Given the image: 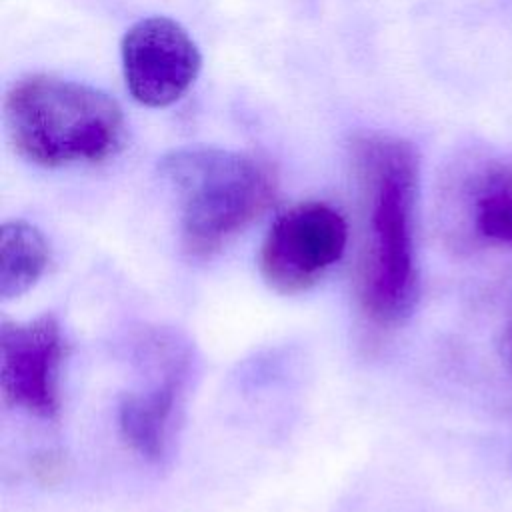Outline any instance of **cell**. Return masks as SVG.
I'll list each match as a JSON object with an SVG mask.
<instances>
[{"mask_svg": "<svg viewBox=\"0 0 512 512\" xmlns=\"http://www.w3.org/2000/svg\"><path fill=\"white\" fill-rule=\"evenodd\" d=\"M364 200V244L358 262V304L376 326L402 324L418 300L416 202L420 160L396 136L364 134L354 146Z\"/></svg>", "mask_w": 512, "mask_h": 512, "instance_id": "1", "label": "cell"}, {"mask_svg": "<svg viewBox=\"0 0 512 512\" xmlns=\"http://www.w3.org/2000/svg\"><path fill=\"white\" fill-rule=\"evenodd\" d=\"M4 124L14 150L38 166L104 162L124 140V114L106 92L52 74L10 86Z\"/></svg>", "mask_w": 512, "mask_h": 512, "instance_id": "2", "label": "cell"}, {"mask_svg": "<svg viewBox=\"0 0 512 512\" xmlns=\"http://www.w3.org/2000/svg\"><path fill=\"white\" fill-rule=\"evenodd\" d=\"M160 172L180 200L184 250L196 258L222 250L276 196L272 166L248 152L180 148L162 158Z\"/></svg>", "mask_w": 512, "mask_h": 512, "instance_id": "3", "label": "cell"}, {"mask_svg": "<svg viewBox=\"0 0 512 512\" xmlns=\"http://www.w3.org/2000/svg\"><path fill=\"white\" fill-rule=\"evenodd\" d=\"M346 240V220L334 206L294 204L274 220L260 246V274L276 292H304L342 258Z\"/></svg>", "mask_w": 512, "mask_h": 512, "instance_id": "4", "label": "cell"}, {"mask_svg": "<svg viewBox=\"0 0 512 512\" xmlns=\"http://www.w3.org/2000/svg\"><path fill=\"white\" fill-rule=\"evenodd\" d=\"M120 54L128 92L148 108H164L180 100L202 66L196 42L166 16L134 22L122 38Z\"/></svg>", "mask_w": 512, "mask_h": 512, "instance_id": "5", "label": "cell"}, {"mask_svg": "<svg viewBox=\"0 0 512 512\" xmlns=\"http://www.w3.org/2000/svg\"><path fill=\"white\" fill-rule=\"evenodd\" d=\"M64 338L52 316L4 320L0 328V390L6 406L54 420L60 412L58 372Z\"/></svg>", "mask_w": 512, "mask_h": 512, "instance_id": "6", "label": "cell"}, {"mask_svg": "<svg viewBox=\"0 0 512 512\" xmlns=\"http://www.w3.org/2000/svg\"><path fill=\"white\" fill-rule=\"evenodd\" d=\"M156 360V380L148 388L128 394L118 410L122 438L152 462H160L170 448L190 376V356L178 346H166Z\"/></svg>", "mask_w": 512, "mask_h": 512, "instance_id": "7", "label": "cell"}, {"mask_svg": "<svg viewBox=\"0 0 512 512\" xmlns=\"http://www.w3.org/2000/svg\"><path fill=\"white\" fill-rule=\"evenodd\" d=\"M50 260L42 232L24 220L2 224L0 232V296L18 298L44 274Z\"/></svg>", "mask_w": 512, "mask_h": 512, "instance_id": "8", "label": "cell"}, {"mask_svg": "<svg viewBox=\"0 0 512 512\" xmlns=\"http://www.w3.org/2000/svg\"><path fill=\"white\" fill-rule=\"evenodd\" d=\"M470 220L490 242L512 244V160L492 162L472 182Z\"/></svg>", "mask_w": 512, "mask_h": 512, "instance_id": "9", "label": "cell"}, {"mask_svg": "<svg viewBox=\"0 0 512 512\" xmlns=\"http://www.w3.org/2000/svg\"><path fill=\"white\" fill-rule=\"evenodd\" d=\"M34 474L44 482V484H54L58 482L62 476H64V470H66V462L60 454L56 452H44V454H38L34 458Z\"/></svg>", "mask_w": 512, "mask_h": 512, "instance_id": "10", "label": "cell"}, {"mask_svg": "<svg viewBox=\"0 0 512 512\" xmlns=\"http://www.w3.org/2000/svg\"><path fill=\"white\" fill-rule=\"evenodd\" d=\"M502 348H504V360H506V364H508L510 370H512V322H510V326L506 328Z\"/></svg>", "mask_w": 512, "mask_h": 512, "instance_id": "11", "label": "cell"}]
</instances>
